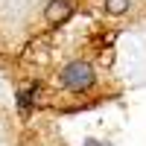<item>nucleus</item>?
<instances>
[{"label": "nucleus", "instance_id": "f257e3e1", "mask_svg": "<svg viewBox=\"0 0 146 146\" xmlns=\"http://www.w3.org/2000/svg\"><path fill=\"white\" fill-rule=\"evenodd\" d=\"M62 85L67 91H73V94H82V91H88V88H94V82H96V76H94V67L88 64V62H70L64 70H62Z\"/></svg>", "mask_w": 146, "mask_h": 146}, {"label": "nucleus", "instance_id": "f03ea898", "mask_svg": "<svg viewBox=\"0 0 146 146\" xmlns=\"http://www.w3.org/2000/svg\"><path fill=\"white\" fill-rule=\"evenodd\" d=\"M70 15H73L70 0H50V6H47V21L50 23H64Z\"/></svg>", "mask_w": 146, "mask_h": 146}, {"label": "nucleus", "instance_id": "7ed1b4c3", "mask_svg": "<svg viewBox=\"0 0 146 146\" xmlns=\"http://www.w3.org/2000/svg\"><path fill=\"white\" fill-rule=\"evenodd\" d=\"M32 96H35V88H32V91H21V94H18V108H21L23 114L29 111V105H32Z\"/></svg>", "mask_w": 146, "mask_h": 146}, {"label": "nucleus", "instance_id": "20e7f679", "mask_svg": "<svg viewBox=\"0 0 146 146\" xmlns=\"http://www.w3.org/2000/svg\"><path fill=\"white\" fill-rule=\"evenodd\" d=\"M105 9L111 12V15H123L129 9V0H105Z\"/></svg>", "mask_w": 146, "mask_h": 146}, {"label": "nucleus", "instance_id": "39448f33", "mask_svg": "<svg viewBox=\"0 0 146 146\" xmlns=\"http://www.w3.org/2000/svg\"><path fill=\"white\" fill-rule=\"evenodd\" d=\"M82 146H108V143H102V140H94V137H85V140H82Z\"/></svg>", "mask_w": 146, "mask_h": 146}]
</instances>
